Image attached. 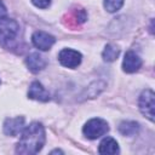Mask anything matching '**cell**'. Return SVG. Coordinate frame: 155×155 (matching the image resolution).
<instances>
[{
  "mask_svg": "<svg viewBox=\"0 0 155 155\" xmlns=\"http://www.w3.org/2000/svg\"><path fill=\"white\" fill-rule=\"evenodd\" d=\"M46 140L45 128L40 122H31L22 131V136L16 145V153L22 155L38 154Z\"/></svg>",
  "mask_w": 155,
  "mask_h": 155,
  "instance_id": "obj_1",
  "label": "cell"
},
{
  "mask_svg": "<svg viewBox=\"0 0 155 155\" xmlns=\"http://www.w3.org/2000/svg\"><path fill=\"white\" fill-rule=\"evenodd\" d=\"M19 24L12 18L0 19V45L5 48H11L17 40Z\"/></svg>",
  "mask_w": 155,
  "mask_h": 155,
  "instance_id": "obj_2",
  "label": "cell"
},
{
  "mask_svg": "<svg viewBox=\"0 0 155 155\" xmlns=\"http://www.w3.org/2000/svg\"><path fill=\"white\" fill-rule=\"evenodd\" d=\"M108 131H109L108 122L99 117L88 120L85 124V126L82 127V133L88 139H97V138L104 136Z\"/></svg>",
  "mask_w": 155,
  "mask_h": 155,
  "instance_id": "obj_3",
  "label": "cell"
},
{
  "mask_svg": "<svg viewBox=\"0 0 155 155\" xmlns=\"http://www.w3.org/2000/svg\"><path fill=\"white\" fill-rule=\"evenodd\" d=\"M154 92L151 90H144L140 96H139V101H138V105H139V110L140 113L151 122L154 121V107H155V102H154Z\"/></svg>",
  "mask_w": 155,
  "mask_h": 155,
  "instance_id": "obj_4",
  "label": "cell"
},
{
  "mask_svg": "<svg viewBox=\"0 0 155 155\" xmlns=\"http://www.w3.org/2000/svg\"><path fill=\"white\" fill-rule=\"evenodd\" d=\"M82 59V56L80 52L71 50V48H63L59 53H58V61L59 63L65 67V68H76L80 65Z\"/></svg>",
  "mask_w": 155,
  "mask_h": 155,
  "instance_id": "obj_5",
  "label": "cell"
},
{
  "mask_svg": "<svg viewBox=\"0 0 155 155\" xmlns=\"http://www.w3.org/2000/svg\"><path fill=\"white\" fill-rule=\"evenodd\" d=\"M31 42L33 45L41 50V51H48L53 44L56 42V39L53 35L46 33V31H42V30H36L33 35H31Z\"/></svg>",
  "mask_w": 155,
  "mask_h": 155,
  "instance_id": "obj_6",
  "label": "cell"
},
{
  "mask_svg": "<svg viewBox=\"0 0 155 155\" xmlns=\"http://www.w3.org/2000/svg\"><path fill=\"white\" fill-rule=\"evenodd\" d=\"M87 19V13L84 8H80V7H75V8H71L64 17H63V22L67 27H70V28H75V27H79L80 24H82L84 22H86Z\"/></svg>",
  "mask_w": 155,
  "mask_h": 155,
  "instance_id": "obj_7",
  "label": "cell"
},
{
  "mask_svg": "<svg viewBox=\"0 0 155 155\" xmlns=\"http://www.w3.org/2000/svg\"><path fill=\"white\" fill-rule=\"evenodd\" d=\"M142 67V59L133 51H127L122 61V70L125 73H134Z\"/></svg>",
  "mask_w": 155,
  "mask_h": 155,
  "instance_id": "obj_8",
  "label": "cell"
},
{
  "mask_svg": "<svg viewBox=\"0 0 155 155\" xmlns=\"http://www.w3.org/2000/svg\"><path fill=\"white\" fill-rule=\"evenodd\" d=\"M24 126V117L17 116V117H10L6 119L4 122V133L7 136H17Z\"/></svg>",
  "mask_w": 155,
  "mask_h": 155,
  "instance_id": "obj_9",
  "label": "cell"
},
{
  "mask_svg": "<svg viewBox=\"0 0 155 155\" xmlns=\"http://www.w3.org/2000/svg\"><path fill=\"white\" fill-rule=\"evenodd\" d=\"M28 97L30 99L40 101V102H47L50 101V94L45 90V87L39 81H33L28 90Z\"/></svg>",
  "mask_w": 155,
  "mask_h": 155,
  "instance_id": "obj_10",
  "label": "cell"
},
{
  "mask_svg": "<svg viewBox=\"0 0 155 155\" xmlns=\"http://www.w3.org/2000/svg\"><path fill=\"white\" fill-rule=\"evenodd\" d=\"M25 64H27L28 69H29L31 73H39L40 70H42V69L46 67L47 61H46L45 57H42L40 53L33 52V53H30V54L25 58Z\"/></svg>",
  "mask_w": 155,
  "mask_h": 155,
  "instance_id": "obj_11",
  "label": "cell"
},
{
  "mask_svg": "<svg viewBox=\"0 0 155 155\" xmlns=\"http://www.w3.org/2000/svg\"><path fill=\"white\" fill-rule=\"evenodd\" d=\"M99 154H117L119 153V144L111 137H105L98 147Z\"/></svg>",
  "mask_w": 155,
  "mask_h": 155,
  "instance_id": "obj_12",
  "label": "cell"
},
{
  "mask_svg": "<svg viewBox=\"0 0 155 155\" xmlns=\"http://www.w3.org/2000/svg\"><path fill=\"white\" fill-rule=\"evenodd\" d=\"M139 131V125L136 121H122L119 125V132L122 136H134Z\"/></svg>",
  "mask_w": 155,
  "mask_h": 155,
  "instance_id": "obj_13",
  "label": "cell"
},
{
  "mask_svg": "<svg viewBox=\"0 0 155 155\" xmlns=\"http://www.w3.org/2000/svg\"><path fill=\"white\" fill-rule=\"evenodd\" d=\"M119 54H120V48L113 44H108L103 50L102 57L105 62H114L115 59H117Z\"/></svg>",
  "mask_w": 155,
  "mask_h": 155,
  "instance_id": "obj_14",
  "label": "cell"
},
{
  "mask_svg": "<svg viewBox=\"0 0 155 155\" xmlns=\"http://www.w3.org/2000/svg\"><path fill=\"white\" fill-rule=\"evenodd\" d=\"M124 5V0H104V8L108 12H116Z\"/></svg>",
  "mask_w": 155,
  "mask_h": 155,
  "instance_id": "obj_15",
  "label": "cell"
},
{
  "mask_svg": "<svg viewBox=\"0 0 155 155\" xmlns=\"http://www.w3.org/2000/svg\"><path fill=\"white\" fill-rule=\"evenodd\" d=\"M33 5L39 7V8H46L50 6L51 4V0H31Z\"/></svg>",
  "mask_w": 155,
  "mask_h": 155,
  "instance_id": "obj_16",
  "label": "cell"
},
{
  "mask_svg": "<svg viewBox=\"0 0 155 155\" xmlns=\"http://www.w3.org/2000/svg\"><path fill=\"white\" fill-rule=\"evenodd\" d=\"M7 17V10L5 7V5L2 4V1L0 0V19H4Z\"/></svg>",
  "mask_w": 155,
  "mask_h": 155,
  "instance_id": "obj_17",
  "label": "cell"
},
{
  "mask_svg": "<svg viewBox=\"0 0 155 155\" xmlns=\"http://www.w3.org/2000/svg\"><path fill=\"white\" fill-rule=\"evenodd\" d=\"M0 82H1V81H0Z\"/></svg>",
  "mask_w": 155,
  "mask_h": 155,
  "instance_id": "obj_18",
  "label": "cell"
}]
</instances>
